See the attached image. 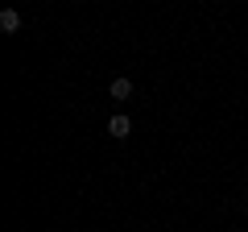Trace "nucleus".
<instances>
[{
    "mask_svg": "<svg viewBox=\"0 0 248 232\" xmlns=\"http://www.w3.org/2000/svg\"><path fill=\"white\" fill-rule=\"evenodd\" d=\"M0 29H4V33H17V29H21V13L17 9H4V13H0Z\"/></svg>",
    "mask_w": 248,
    "mask_h": 232,
    "instance_id": "nucleus-2",
    "label": "nucleus"
},
{
    "mask_svg": "<svg viewBox=\"0 0 248 232\" xmlns=\"http://www.w3.org/2000/svg\"><path fill=\"white\" fill-rule=\"evenodd\" d=\"M108 133H112L116 141H124V137L133 133V125H128V116H112V120H108Z\"/></svg>",
    "mask_w": 248,
    "mask_h": 232,
    "instance_id": "nucleus-1",
    "label": "nucleus"
},
{
    "mask_svg": "<svg viewBox=\"0 0 248 232\" xmlns=\"http://www.w3.org/2000/svg\"><path fill=\"white\" fill-rule=\"evenodd\" d=\"M244 170H248V166H244Z\"/></svg>",
    "mask_w": 248,
    "mask_h": 232,
    "instance_id": "nucleus-4",
    "label": "nucleus"
},
{
    "mask_svg": "<svg viewBox=\"0 0 248 232\" xmlns=\"http://www.w3.org/2000/svg\"><path fill=\"white\" fill-rule=\"evenodd\" d=\"M112 96L116 99H128V96H133V83H128V79H112Z\"/></svg>",
    "mask_w": 248,
    "mask_h": 232,
    "instance_id": "nucleus-3",
    "label": "nucleus"
}]
</instances>
